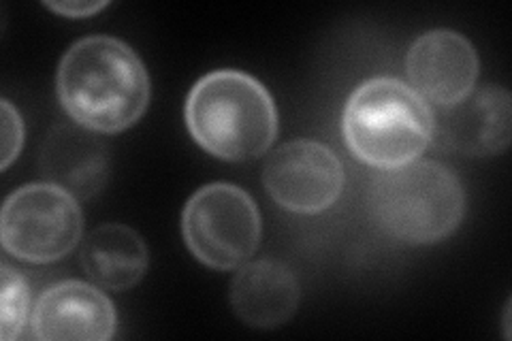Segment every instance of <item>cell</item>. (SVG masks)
Masks as SVG:
<instances>
[{
	"instance_id": "10",
	"label": "cell",
	"mask_w": 512,
	"mask_h": 341,
	"mask_svg": "<svg viewBox=\"0 0 512 341\" xmlns=\"http://www.w3.org/2000/svg\"><path fill=\"white\" fill-rule=\"evenodd\" d=\"M116 327L111 301L99 288L77 280L47 288L32 314V333L43 341H107Z\"/></svg>"
},
{
	"instance_id": "1",
	"label": "cell",
	"mask_w": 512,
	"mask_h": 341,
	"mask_svg": "<svg viewBox=\"0 0 512 341\" xmlns=\"http://www.w3.org/2000/svg\"><path fill=\"white\" fill-rule=\"evenodd\" d=\"M64 111L92 133H120L150 103V77L141 58L114 37H86L64 54L58 69Z\"/></svg>"
},
{
	"instance_id": "3",
	"label": "cell",
	"mask_w": 512,
	"mask_h": 341,
	"mask_svg": "<svg viewBox=\"0 0 512 341\" xmlns=\"http://www.w3.org/2000/svg\"><path fill=\"white\" fill-rule=\"evenodd\" d=\"M344 139L350 152L376 169H395L419 158L434 135V109L404 81H365L346 103Z\"/></svg>"
},
{
	"instance_id": "9",
	"label": "cell",
	"mask_w": 512,
	"mask_h": 341,
	"mask_svg": "<svg viewBox=\"0 0 512 341\" xmlns=\"http://www.w3.org/2000/svg\"><path fill=\"white\" fill-rule=\"evenodd\" d=\"M478 54L472 43L453 30H431L414 41L406 58L412 90L440 107L455 105L474 90Z\"/></svg>"
},
{
	"instance_id": "4",
	"label": "cell",
	"mask_w": 512,
	"mask_h": 341,
	"mask_svg": "<svg viewBox=\"0 0 512 341\" xmlns=\"http://www.w3.org/2000/svg\"><path fill=\"white\" fill-rule=\"evenodd\" d=\"M370 211L389 237L423 246L457 231L466 214V190L440 162L414 160L374 177Z\"/></svg>"
},
{
	"instance_id": "2",
	"label": "cell",
	"mask_w": 512,
	"mask_h": 341,
	"mask_svg": "<svg viewBox=\"0 0 512 341\" xmlns=\"http://www.w3.org/2000/svg\"><path fill=\"white\" fill-rule=\"evenodd\" d=\"M186 126L203 150L222 160L265 154L278 135V109L259 79L242 71H214L192 86Z\"/></svg>"
},
{
	"instance_id": "14",
	"label": "cell",
	"mask_w": 512,
	"mask_h": 341,
	"mask_svg": "<svg viewBox=\"0 0 512 341\" xmlns=\"http://www.w3.org/2000/svg\"><path fill=\"white\" fill-rule=\"evenodd\" d=\"M30 290L26 280L9 265L0 267V329L3 339L18 337L26 324Z\"/></svg>"
},
{
	"instance_id": "7",
	"label": "cell",
	"mask_w": 512,
	"mask_h": 341,
	"mask_svg": "<svg viewBox=\"0 0 512 341\" xmlns=\"http://www.w3.org/2000/svg\"><path fill=\"white\" fill-rule=\"evenodd\" d=\"M271 199L295 214H320L340 199L344 169L327 145L308 139L288 141L271 154L263 169Z\"/></svg>"
},
{
	"instance_id": "13",
	"label": "cell",
	"mask_w": 512,
	"mask_h": 341,
	"mask_svg": "<svg viewBox=\"0 0 512 341\" xmlns=\"http://www.w3.org/2000/svg\"><path fill=\"white\" fill-rule=\"evenodd\" d=\"M148 248L126 224H103L94 229L82 248V267L88 278L107 290H128L148 271Z\"/></svg>"
},
{
	"instance_id": "5",
	"label": "cell",
	"mask_w": 512,
	"mask_h": 341,
	"mask_svg": "<svg viewBox=\"0 0 512 341\" xmlns=\"http://www.w3.org/2000/svg\"><path fill=\"white\" fill-rule=\"evenodd\" d=\"M182 231L188 250L199 263L231 271L246 265L259 248L261 214L244 188L210 184L186 203Z\"/></svg>"
},
{
	"instance_id": "8",
	"label": "cell",
	"mask_w": 512,
	"mask_h": 341,
	"mask_svg": "<svg viewBox=\"0 0 512 341\" xmlns=\"http://www.w3.org/2000/svg\"><path fill=\"white\" fill-rule=\"evenodd\" d=\"M510 92L502 86L472 90L466 99L434 113L438 148L463 156H495L510 145Z\"/></svg>"
},
{
	"instance_id": "16",
	"label": "cell",
	"mask_w": 512,
	"mask_h": 341,
	"mask_svg": "<svg viewBox=\"0 0 512 341\" xmlns=\"http://www.w3.org/2000/svg\"><path fill=\"white\" fill-rule=\"evenodd\" d=\"M45 7L64 15V18H90L96 11L107 7V3H45Z\"/></svg>"
},
{
	"instance_id": "12",
	"label": "cell",
	"mask_w": 512,
	"mask_h": 341,
	"mask_svg": "<svg viewBox=\"0 0 512 341\" xmlns=\"http://www.w3.org/2000/svg\"><path fill=\"white\" fill-rule=\"evenodd\" d=\"M90 133L84 126H58L41 150L45 180L77 201L92 199L105 186L109 171L105 143Z\"/></svg>"
},
{
	"instance_id": "11",
	"label": "cell",
	"mask_w": 512,
	"mask_h": 341,
	"mask_svg": "<svg viewBox=\"0 0 512 341\" xmlns=\"http://www.w3.org/2000/svg\"><path fill=\"white\" fill-rule=\"evenodd\" d=\"M297 275L280 261H254L239 269L231 284L235 316L254 329H278L299 307Z\"/></svg>"
},
{
	"instance_id": "15",
	"label": "cell",
	"mask_w": 512,
	"mask_h": 341,
	"mask_svg": "<svg viewBox=\"0 0 512 341\" xmlns=\"http://www.w3.org/2000/svg\"><path fill=\"white\" fill-rule=\"evenodd\" d=\"M0 107H3V162H0V167L7 169L22 150L24 122L20 111L7 99L0 101Z\"/></svg>"
},
{
	"instance_id": "6",
	"label": "cell",
	"mask_w": 512,
	"mask_h": 341,
	"mask_svg": "<svg viewBox=\"0 0 512 341\" xmlns=\"http://www.w3.org/2000/svg\"><path fill=\"white\" fill-rule=\"evenodd\" d=\"M84 220L77 199L54 184H28L5 201L0 235L5 250L24 263L60 261L82 239Z\"/></svg>"
}]
</instances>
